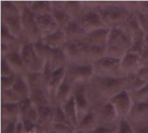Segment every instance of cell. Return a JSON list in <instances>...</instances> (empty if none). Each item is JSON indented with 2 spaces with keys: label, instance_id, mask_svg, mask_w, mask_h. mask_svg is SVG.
Listing matches in <instances>:
<instances>
[{
  "label": "cell",
  "instance_id": "cell-19",
  "mask_svg": "<svg viewBox=\"0 0 148 133\" xmlns=\"http://www.w3.org/2000/svg\"><path fill=\"white\" fill-rule=\"evenodd\" d=\"M67 41H83L87 35L86 31L82 27L79 21L72 19L64 29Z\"/></svg>",
  "mask_w": 148,
  "mask_h": 133
},
{
  "label": "cell",
  "instance_id": "cell-38",
  "mask_svg": "<svg viewBox=\"0 0 148 133\" xmlns=\"http://www.w3.org/2000/svg\"><path fill=\"white\" fill-rule=\"evenodd\" d=\"M18 106H19V112H20V120L23 121L25 119L29 110L33 107V105L29 98H26V99L21 100L18 102Z\"/></svg>",
  "mask_w": 148,
  "mask_h": 133
},
{
  "label": "cell",
  "instance_id": "cell-13",
  "mask_svg": "<svg viewBox=\"0 0 148 133\" xmlns=\"http://www.w3.org/2000/svg\"><path fill=\"white\" fill-rule=\"evenodd\" d=\"M96 119H99L101 124L99 125H109L118 119L117 113L109 101H106L95 113Z\"/></svg>",
  "mask_w": 148,
  "mask_h": 133
},
{
  "label": "cell",
  "instance_id": "cell-3",
  "mask_svg": "<svg viewBox=\"0 0 148 133\" xmlns=\"http://www.w3.org/2000/svg\"><path fill=\"white\" fill-rule=\"evenodd\" d=\"M97 11L99 12L104 23L109 29L121 25L132 12L126 6L116 4H109L100 7Z\"/></svg>",
  "mask_w": 148,
  "mask_h": 133
},
{
  "label": "cell",
  "instance_id": "cell-9",
  "mask_svg": "<svg viewBox=\"0 0 148 133\" xmlns=\"http://www.w3.org/2000/svg\"><path fill=\"white\" fill-rule=\"evenodd\" d=\"M108 101L114 107L120 120L127 119L134 106L133 99L127 90H124L119 93L118 94L112 97Z\"/></svg>",
  "mask_w": 148,
  "mask_h": 133
},
{
  "label": "cell",
  "instance_id": "cell-55",
  "mask_svg": "<svg viewBox=\"0 0 148 133\" xmlns=\"http://www.w3.org/2000/svg\"><path fill=\"white\" fill-rule=\"evenodd\" d=\"M49 133H57L56 132H55V131H53V130H52V131H51V132H50Z\"/></svg>",
  "mask_w": 148,
  "mask_h": 133
},
{
  "label": "cell",
  "instance_id": "cell-7",
  "mask_svg": "<svg viewBox=\"0 0 148 133\" xmlns=\"http://www.w3.org/2000/svg\"><path fill=\"white\" fill-rule=\"evenodd\" d=\"M19 53L23 58L27 72L36 73L42 71L45 61L36 54L34 48V43L27 42L21 47Z\"/></svg>",
  "mask_w": 148,
  "mask_h": 133
},
{
  "label": "cell",
  "instance_id": "cell-56",
  "mask_svg": "<svg viewBox=\"0 0 148 133\" xmlns=\"http://www.w3.org/2000/svg\"><path fill=\"white\" fill-rule=\"evenodd\" d=\"M72 133H75V132H72Z\"/></svg>",
  "mask_w": 148,
  "mask_h": 133
},
{
  "label": "cell",
  "instance_id": "cell-54",
  "mask_svg": "<svg viewBox=\"0 0 148 133\" xmlns=\"http://www.w3.org/2000/svg\"><path fill=\"white\" fill-rule=\"evenodd\" d=\"M75 133H83L82 132H80V131H76L75 130Z\"/></svg>",
  "mask_w": 148,
  "mask_h": 133
},
{
  "label": "cell",
  "instance_id": "cell-52",
  "mask_svg": "<svg viewBox=\"0 0 148 133\" xmlns=\"http://www.w3.org/2000/svg\"><path fill=\"white\" fill-rule=\"evenodd\" d=\"M137 9L139 11L144 13V14H147L148 15V1L145 2V1H141V2H139L137 3Z\"/></svg>",
  "mask_w": 148,
  "mask_h": 133
},
{
  "label": "cell",
  "instance_id": "cell-6",
  "mask_svg": "<svg viewBox=\"0 0 148 133\" xmlns=\"http://www.w3.org/2000/svg\"><path fill=\"white\" fill-rule=\"evenodd\" d=\"M23 34L28 38L29 42L36 43L42 40V36L38 29L36 16L30 11L28 4L21 10Z\"/></svg>",
  "mask_w": 148,
  "mask_h": 133
},
{
  "label": "cell",
  "instance_id": "cell-43",
  "mask_svg": "<svg viewBox=\"0 0 148 133\" xmlns=\"http://www.w3.org/2000/svg\"><path fill=\"white\" fill-rule=\"evenodd\" d=\"M21 100L12 89L3 91V103H18Z\"/></svg>",
  "mask_w": 148,
  "mask_h": 133
},
{
  "label": "cell",
  "instance_id": "cell-11",
  "mask_svg": "<svg viewBox=\"0 0 148 133\" xmlns=\"http://www.w3.org/2000/svg\"><path fill=\"white\" fill-rule=\"evenodd\" d=\"M79 22L87 34L108 28L97 10H88L84 12L82 15Z\"/></svg>",
  "mask_w": 148,
  "mask_h": 133
},
{
  "label": "cell",
  "instance_id": "cell-25",
  "mask_svg": "<svg viewBox=\"0 0 148 133\" xmlns=\"http://www.w3.org/2000/svg\"><path fill=\"white\" fill-rule=\"evenodd\" d=\"M52 16H54V18L56 19V23H58L60 29H65L66 27L68 26V24L70 23V21L73 19L71 17V16L64 10V9L62 8V5H58L57 3H53V9H52Z\"/></svg>",
  "mask_w": 148,
  "mask_h": 133
},
{
  "label": "cell",
  "instance_id": "cell-24",
  "mask_svg": "<svg viewBox=\"0 0 148 133\" xmlns=\"http://www.w3.org/2000/svg\"><path fill=\"white\" fill-rule=\"evenodd\" d=\"M2 116L7 122L17 123L20 121V112L18 103H3Z\"/></svg>",
  "mask_w": 148,
  "mask_h": 133
},
{
  "label": "cell",
  "instance_id": "cell-44",
  "mask_svg": "<svg viewBox=\"0 0 148 133\" xmlns=\"http://www.w3.org/2000/svg\"><path fill=\"white\" fill-rule=\"evenodd\" d=\"M118 133H135L134 126L127 119H121L118 125Z\"/></svg>",
  "mask_w": 148,
  "mask_h": 133
},
{
  "label": "cell",
  "instance_id": "cell-23",
  "mask_svg": "<svg viewBox=\"0 0 148 133\" xmlns=\"http://www.w3.org/2000/svg\"><path fill=\"white\" fill-rule=\"evenodd\" d=\"M3 57H4V59L7 61L8 64L13 70L15 74L21 75L20 73H22L23 71H24L26 69V67L24 65V62H23V58L19 52L10 51Z\"/></svg>",
  "mask_w": 148,
  "mask_h": 133
},
{
  "label": "cell",
  "instance_id": "cell-42",
  "mask_svg": "<svg viewBox=\"0 0 148 133\" xmlns=\"http://www.w3.org/2000/svg\"><path fill=\"white\" fill-rule=\"evenodd\" d=\"M131 97L133 99V101H140V100H146V99L148 97V83L146 84L143 87L140 89L131 93Z\"/></svg>",
  "mask_w": 148,
  "mask_h": 133
},
{
  "label": "cell",
  "instance_id": "cell-49",
  "mask_svg": "<svg viewBox=\"0 0 148 133\" xmlns=\"http://www.w3.org/2000/svg\"><path fill=\"white\" fill-rule=\"evenodd\" d=\"M134 74L138 75L140 78H141L143 80L148 82V64L140 66V68Z\"/></svg>",
  "mask_w": 148,
  "mask_h": 133
},
{
  "label": "cell",
  "instance_id": "cell-16",
  "mask_svg": "<svg viewBox=\"0 0 148 133\" xmlns=\"http://www.w3.org/2000/svg\"><path fill=\"white\" fill-rule=\"evenodd\" d=\"M3 23L6 25L12 35L17 39L23 35L22 28V19L21 14H12V15H3Z\"/></svg>",
  "mask_w": 148,
  "mask_h": 133
},
{
  "label": "cell",
  "instance_id": "cell-20",
  "mask_svg": "<svg viewBox=\"0 0 148 133\" xmlns=\"http://www.w3.org/2000/svg\"><path fill=\"white\" fill-rule=\"evenodd\" d=\"M66 73H67V66L59 68L53 71L50 80H49L48 87H47L48 94L55 97V93H56L57 88L59 87V86L62 83V81L66 78Z\"/></svg>",
  "mask_w": 148,
  "mask_h": 133
},
{
  "label": "cell",
  "instance_id": "cell-22",
  "mask_svg": "<svg viewBox=\"0 0 148 133\" xmlns=\"http://www.w3.org/2000/svg\"><path fill=\"white\" fill-rule=\"evenodd\" d=\"M42 41L51 48H62L67 42V37L64 30L59 29L56 32L42 38Z\"/></svg>",
  "mask_w": 148,
  "mask_h": 133
},
{
  "label": "cell",
  "instance_id": "cell-10",
  "mask_svg": "<svg viewBox=\"0 0 148 133\" xmlns=\"http://www.w3.org/2000/svg\"><path fill=\"white\" fill-rule=\"evenodd\" d=\"M68 60L77 63H86L83 62L87 59L84 51V42L83 41H67L62 47Z\"/></svg>",
  "mask_w": 148,
  "mask_h": 133
},
{
  "label": "cell",
  "instance_id": "cell-30",
  "mask_svg": "<svg viewBox=\"0 0 148 133\" xmlns=\"http://www.w3.org/2000/svg\"><path fill=\"white\" fill-rule=\"evenodd\" d=\"M84 51H85L87 59L92 60L95 62L96 61L106 56L107 47L88 44L84 42Z\"/></svg>",
  "mask_w": 148,
  "mask_h": 133
},
{
  "label": "cell",
  "instance_id": "cell-33",
  "mask_svg": "<svg viewBox=\"0 0 148 133\" xmlns=\"http://www.w3.org/2000/svg\"><path fill=\"white\" fill-rule=\"evenodd\" d=\"M25 80L29 85L30 91L34 89H37V88H43L42 72H36V73L27 72Z\"/></svg>",
  "mask_w": 148,
  "mask_h": 133
},
{
  "label": "cell",
  "instance_id": "cell-28",
  "mask_svg": "<svg viewBox=\"0 0 148 133\" xmlns=\"http://www.w3.org/2000/svg\"><path fill=\"white\" fill-rule=\"evenodd\" d=\"M96 116L95 113L91 109L85 117L79 122L76 131L82 132L83 133H91L96 127Z\"/></svg>",
  "mask_w": 148,
  "mask_h": 133
},
{
  "label": "cell",
  "instance_id": "cell-29",
  "mask_svg": "<svg viewBox=\"0 0 148 133\" xmlns=\"http://www.w3.org/2000/svg\"><path fill=\"white\" fill-rule=\"evenodd\" d=\"M13 92L19 97L20 100H23L29 97L30 89L25 80V77L21 75H16L14 85L11 88Z\"/></svg>",
  "mask_w": 148,
  "mask_h": 133
},
{
  "label": "cell",
  "instance_id": "cell-15",
  "mask_svg": "<svg viewBox=\"0 0 148 133\" xmlns=\"http://www.w3.org/2000/svg\"><path fill=\"white\" fill-rule=\"evenodd\" d=\"M121 70L127 76L134 74L140 67V55L127 52L121 59Z\"/></svg>",
  "mask_w": 148,
  "mask_h": 133
},
{
  "label": "cell",
  "instance_id": "cell-37",
  "mask_svg": "<svg viewBox=\"0 0 148 133\" xmlns=\"http://www.w3.org/2000/svg\"><path fill=\"white\" fill-rule=\"evenodd\" d=\"M62 8L74 19V16L79 15L82 10V3L80 2H65L62 3Z\"/></svg>",
  "mask_w": 148,
  "mask_h": 133
},
{
  "label": "cell",
  "instance_id": "cell-46",
  "mask_svg": "<svg viewBox=\"0 0 148 133\" xmlns=\"http://www.w3.org/2000/svg\"><path fill=\"white\" fill-rule=\"evenodd\" d=\"M91 133H118V126L97 125V127Z\"/></svg>",
  "mask_w": 148,
  "mask_h": 133
},
{
  "label": "cell",
  "instance_id": "cell-53",
  "mask_svg": "<svg viewBox=\"0 0 148 133\" xmlns=\"http://www.w3.org/2000/svg\"><path fill=\"white\" fill-rule=\"evenodd\" d=\"M16 133H25L24 132V125L22 120H20L19 122L16 123Z\"/></svg>",
  "mask_w": 148,
  "mask_h": 133
},
{
  "label": "cell",
  "instance_id": "cell-17",
  "mask_svg": "<svg viewBox=\"0 0 148 133\" xmlns=\"http://www.w3.org/2000/svg\"><path fill=\"white\" fill-rule=\"evenodd\" d=\"M110 29H111L109 28H104V29L88 33L87 34L83 42H85L88 44L107 47L109 34H110Z\"/></svg>",
  "mask_w": 148,
  "mask_h": 133
},
{
  "label": "cell",
  "instance_id": "cell-45",
  "mask_svg": "<svg viewBox=\"0 0 148 133\" xmlns=\"http://www.w3.org/2000/svg\"><path fill=\"white\" fill-rule=\"evenodd\" d=\"M16 74H12L10 76H1V85H2V90H8L11 89L14 82L16 80Z\"/></svg>",
  "mask_w": 148,
  "mask_h": 133
},
{
  "label": "cell",
  "instance_id": "cell-40",
  "mask_svg": "<svg viewBox=\"0 0 148 133\" xmlns=\"http://www.w3.org/2000/svg\"><path fill=\"white\" fill-rule=\"evenodd\" d=\"M1 41L2 44L10 45V43H13L16 41V38L12 35V34L10 32L9 29L6 27L5 24L2 23V28H1Z\"/></svg>",
  "mask_w": 148,
  "mask_h": 133
},
{
  "label": "cell",
  "instance_id": "cell-41",
  "mask_svg": "<svg viewBox=\"0 0 148 133\" xmlns=\"http://www.w3.org/2000/svg\"><path fill=\"white\" fill-rule=\"evenodd\" d=\"M135 14L137 16V20L140 25V29L143 31V33L145 35L148 34V15L147 14H144L140 11H139L138 10H135Z\"/></svg>",
  "mask_w": 148,
  "mask_h": 133
},
{
  "label": "cell",
  "instance_id": "cell-21",
  "mask_svg": "<svg viewBox=\"0 0 148 133\" xmlns=\"http://www.w3.org/2000/svg\"><path fill=\"white\" fill-rule=\"evenodd\" d=\"M73 96V86L68 80L67 78L64 79L62 83L57 88L55 93V100L58 103V106H63L71 97Z\"/></svg>",
  "mask_w": 148,
  "mask_h": 133
},
{
  "label": "cell",
  "instance_id": "cell-36",
  "mask_svg": "<svg viewBox=\"0 0 148 133\" xmlns=\"http://www.w3.org/2000/svg\"><path fill=\"white\" fill-rule=\"evenodd\" d=\"M52 124H62V125H69V126H71L72 128H74V126L72 125L70 121L68 119L66 114L64 113L62 106H57L56 108Z\"/></svg>",
  "mask_w": 148,
  "mask_h": 133
},
{
  "label": "cell",
  "instance_id": "cell-4",
  "mask_svg": "<svg viewBox=\"0 0 148 133\" xmlns=\"http://www.w3.org/2000/svg\"><path fill=\"white\" fill-rule=\"evenodd\" d=\"M95 76V68L92 63H77L67 66L66 78L72 86L79 83L86 84Z\"/></svg>",
  "mask_w": 148,
  "mask_h": 133
},
{
  "label": "cell",
  "instance_id": "cell-26",
  "mask_svg": "<svg viewBox=\"0 0 148 133\" xmlns=\"http://www.w3.org/2000/svg\"><path fill=\"white\" fill-rule=\"evenodd\" d=\"M29 100L34 107L40 106H50V102L49 100V94L47 92L43 90V88H37L30 91Z\"/></svg>",
  "mask_w": 148,
  "mask_h": 133
},
{
  "label": "cell",
  "instance_id": "cell-32",
  "mask_svg": "<svg viewBox=\"0 0 148 133\" xmlns=\"http://www.w3.org/2000/svg\"><path fill=\"white\" fill-rule=\"evenodd\" d=\"M48 60L50 61L54 70H56L59 68L67 66L66 61L68 59L62 48H53L52 53Z\"/></svg>",
  "mask_w": 148,
  "mask_h": 133
},
{
  "label": "cell",
  "instance_id": "cell-5",
  "mask_svg": "<svg viewBox=\"0 0 148 133\" xmlns=\"http://www.w3.org/2000/svg\"><path fill=\"white\" fill-rule=\"evenodd\" d=\"M121 60L105 56L94 62L95 74L104 77L126 76L121 70Z\"/></svg>",
  "mask_w": 148,
  "mask_h": 133
},
{
  "label": "cell",
  "instance_id": "cell-51",
  "mask_svg": "<svg viewBox=\"0 0 148 133\" xmlns=\"http://www.w3.org/2000/svg\"><path fill=\"white\" fill-rule=\"evenodd\" d=\"M16 123L14 122H7L6 125L3 128V133H16Z\"/></svg>",
  "mask_w": 148,
  "mask_h": 133
},
{
  "label": "cell",
  "instance_id": "cell-1",
  "mask_svg": "<svg viewBox=\"0 0 148 133\" xmlns=\"http://www.w3.org/2000/svg\"><path fill=\"white\" fill-rule=\"evenodd\" d=\"M129 82V76L121 77H104L95 75L92 78L89 83V93L95 99H107L108 101L118 94L119 93L127 90Z\"/></svg>",
  "mask_w": 148,
  "mask_h": 133
},
{
  "label": "cell",
  "instance_id": "cell-14",
  "mask_svg": "<svg viewBox=\"0 0 148 133\" xmlns=\"http://www.w3.org/2000/svg\"><path fill=\"white\" fill-rule=\"evenodd\" d=\"M119 27L124 32L128 34L132 37L133 41L134 39L145 35L140 28V25H139V23L137 20V16H136V14L134 11H132L131 14L129 15V16L127 18V20Z\"/></svg>",
  "mask_w": 148,
  "mask_h": 133
},
{
  "label": "cell",
  "instance_id": "cell-34",
  "mask_svg": "<svg viewBox=\"0 0 148 133\" xmlns=\"http://www.w3.org/2000/svg\"><path fill=\"white\" fill-rule=\"evenodd\" d=\"M36 111L38 115V125L40 123H47L49 120H51V122L53 121L56 108L53 109L50 106H40L36 107Z\"/></svg>",
  "mask_w": 148,
  "mask_h": 133
},
{
  "label": "cell",
  "instance_id": "cell-31",
  "mask_svg": "<svg viewBox=\"0 0 148 133\" xmlns=\"http://www.w3.org/2000/svg\"><path fill=\"white\" fill-rule=\"evenodd\" d=\"M62 108L64 113L66 114L68 119L70 121V123L72 124L74 128L76 130L79 121H78V118H77V111H76V107H75V104L74 96H72L63 106H62Z\"/></svg>",
  "mask_w": 148,
  "mask_h": 133
},
{
  "label": "cell",
  "instance_id": "cell-50",
  "mask_svg": "<svg viewBox=\"0 0 148 133\" xmlns=\"http://www.w3.org/2000/svg\"><path fill=\"white\" fill-rule=\"evenodd\" d=\"M135 133H148V123L143 122L138 124V125L134 126Z\"/></svg>",
  "mask_w": 148,
  "mask_h": 133
},
{
  "label": "cell",
  "instance_id": "cell-48",
  "mask_svg": "<svg viewBox=\"0 0 148 133\" xmlns=\"http://www.w3.org/2000/svg\"><path fill=\"white\" fill-rule=\"evenodd\" d=\"M12 74H15L10 65L8 64L7 61L4 59V57H2L1 61V76H10Z\"/></svg>",
  "mask_w": 148,
  "mask_h": 133
},
{
  "label": "cell",
  "instance_id": "cell-18",
  "mask_svg": "<svg viewBox=\"0 0 148 133\" xmlns=\"http://www.w3.org/2000/svg\"><path fill=\"white\" fill-rule=\"evenodd\" d=\"M129 117L135 124H140L146 122L148 119V101L147 100H140L134 102L132 111Z\"/></svg>",
  "mask_w": 148,
  "mask_h": 133
},
{
  "label": "cell",
  "instance_id": "cell-39",
  "mask_svg": "<svg viewBox=\"0 0 148 133\" xmlns=\"http://www.w3.org/2000/svg\"><path fill=\"white\" fill-rule=\"evenodd\" d=\"M2 15H12V14H21V10L18 7L12 2L3 1L1 3Z\"/></svg>",
  "mask_w": 148,
  "mask_h": 133
},
{
  "label": "cell",
  "instance_id": "cell-12",
  "mask_svg": "<svg viewBox=\"0 0 148 133\" xmlns=\"http://www.w3.org/2000/svg\"><path fill=\"white\" fill-rule=\"evenodd\" d=\"M36 19L42 38L56 32L57 29H60L58 23H56L52 14L36 16Z\"/></svg>",
  "mask_w": 148,
  "mask_h": 133
},
{
  "label": "cell",
  "instance_id": "cell-2",
  "mask_svg": "<svg viewBox=\"0 0 148 133\" xmlns=\"http://www.w3.org/2000/svg\"><path fill=\"white\" fill-rule=\"evenodd\" d=\"M132 45L133 39L128 34L124 32L120 27L112 28L107 45L106 56L121 60Z\"/></svg>",
  "mask_w": 148,
  "mask_h": 133
},
{
  "label": "cell",
  "instance_id": "cell-35",
  "mask_svg": "<svg viewBox=\"0 0 148 133\" xmlns=\"http://www.w3.org/2000/svg\"><path fill=\"white\" fill-rule=\"evenodd\" d=\"M34 48H35V50H36V54L38 55V56L44 61L49 58V56L52 53V50H53V48L47 46L42 40L34 43Z\"/></svg>",
  "mask_w": 148,
  "mask_h": 133
},
{
  "label": "cell",
  "instance_id": "cell-27",
  "mask_svg": "<svg viewBox=\"0 0 148 133\" xmlns=\"http://www.w3.org/2000/svg\"><path fill=\"white\" fill-rule=\"evenodd\" d=\"M28 6L33 15L36 17L43 15L51 14L53 9V3L48 1H36L29 3Z\"/></svg>",
  "mask_w": 148,
  "mask_h": 133
},
{
  "label": "cell",
  "instance_id": "cell-47",
  "mask_svg": "<svg viewBox=\"0 0 148 133\" xmlns=\"http://www.w3.org/2000/svg\"><path fill=\"white\" fill-rule=\"evenodd\" d=\"M52 130L57 133H72L75 131L71 126L62 124H52Z\"/></svg>",
  "mask_w": 148,
  "mask_h": 133
},
{
  "label": "cell",
  "instance_id": "cell-8",
  "mask_svg": "<svg viewBox=\"0 0 148 133\" xmlns=\"http://www.w3.org/2000/svg\"><path fill=\"white\" fill-rule=\"evenodd\" d=\"M73 96L77 111L78 121L80 122L85 117V115L91 110L88 95V87L86 84L79 83L74 85Z\"/></svg>",
  "mask_w": 148,
  "mask_h": 133
}]
</instances>
